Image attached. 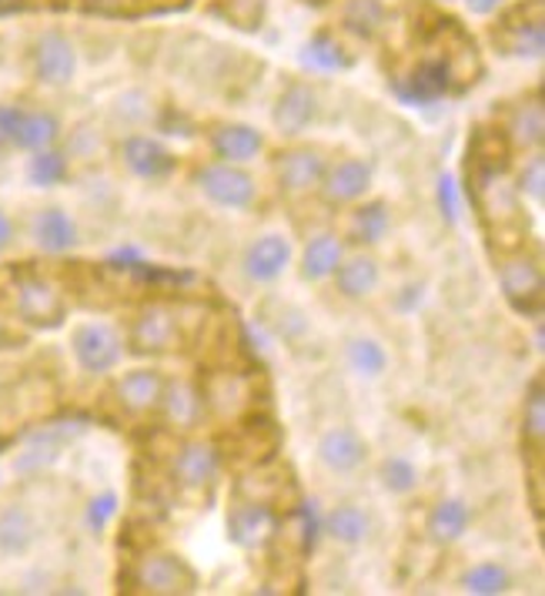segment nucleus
<instances>
[{"instance_id": "obj_1", "label": "nucleus", "mask_w": 545, "mask_h": 596, "mask_svg": "<svg viewBox=\"0 0 545 596\" xmlns=\"http://www.w3.org/2000/svg\"><path fill=\"white\" fill-rule=\"evenodd\" d=\"M70 353L87 376H108L118 369L124 343L108 322H80L70 332Z\"/></svg>"}, {"instance_id": "obj_2", "label": "nucleus", "mask_w": 545, "mask_h": 596, "mask_svg": "<svg viewBox=\"0 0 545 596\" xmlns=\"http://www.w3.org/2000/svg\"><path fill=\"white\" fill-rule=\"evenodd\" d=\"M195 185L201 188V195H205L211 205L228 208V212H244V208H251V205H254V195H258L254 178L244 172V167L228 164V161H215V164L198 167Z\"/></svg>"}, {"instance_id": "obj_3", "label": "nucleus", "mask_w": 545, "mask_h": 596, "mask_svg": "<svg viewBox=\"0 0 545 596\" xmlns=\"http://www.w3.org/2000/svg\"><path fill=\"white\" fill-rule=\"evenodd\" d=\"M14 312L24 325L34 328H54L64 322L67 315V302L64 292L44 279V275H21L14 285Z\"/></svg>"}, {"instance_id": "obj_4", "label": "nucleus", "mask_w": 545, "mask_h": 596, "mask_svg": "<svg viewBox=\"0 0 545 596\" xmlns=\"http://www.w3.org/2000/svg\"><path fill=\"white\" fill-rule=\"evenodd\" d=\"M499 285L505 302L525 315V318H538L542 315V302H545V279L542 269L528 259V254H512L499 266Z\"/></svg>"}, {"instance_id": "obj_5", "label": "nucleus", "mask_w": 545, "mask_h": 596, "mask_svg": "<svg viewBox=\"0 0 545 596\" xmlns=\"http://www.w3.org/2000/svg\"><path fill=\"white\" fill-rule=\"evenodd\" d=\"M128 346L134 356H167L181 346V322L171 305H148L131 322Z\"/></svg>"}, {"instance_id": "obj_6", "label": "nucleus", "mask_w": 545, "mask_h": 596, "mask_svg": "<svg viewBox=\"0 0 545 596\" xmlns=\"http://www.w3.org/2000/svg\"><path fill=\"white\" fill-rule=\"evenodd\" d=\"M134 586L144 593H154V596L195 593L198 573L177 553H148V556H141L138 570H134Z\"/></svg>"}, {"instance_id": "obj_7", "label": "nucleus", "mask_w": 545, "mask_h": 596, "mask_svg": "<svg viewBox=\"0 0 545 596\" xmlns=\"http://www.w3.org/2000/svg\"><path fill=\"white\" fill-rule=\"evenodd\" d=\"M279 533V513L264 499H238L228 513V537L241 550H264Z\"/></svg>"}, {"instance_id": "obj_8", "label": "nucleus", "mask_w": 545, "mask_h": 596, "mask_svg": "<svg viewBox=\"0 0 545 596\" xmlns=\"http://www.w3.org/2000/svg\"><path fill=\"white\" fill-rule=\"evenodd\" d=\"M372 164L369 161H361V158H341L338 164L325 167V178L318 185L321 198L328 205H355L369 195L372 188Z\"/></svg>"}, {"instance_id": "obj_9", "label": "nucleus", "mask_w": 545, "mask_h": 596, "mask_svg": "<svg viewBox=\"0 0 545 596\" xmlns=\"http://www.w3.org/2000/svg\"><path fill=\"white\" fill-rule=\"evenodd\" d=\"M31 61H34V77L41 84H47V88H64V84H70L77 74V51L57 31H47L37 37Z\"/></svg>"}, {"instance_id": "obj_10", "label": "nucleus", "mask_w": 545, "mask_h": 596, "mask_svg": "<svg viewBox=\"0 0 545 596\" xmlns=\"http://www.w3.org/2000/svg\"><path fill=\"white\" fill-rule=\"evenodd\" d=\"M325 154L318 148H288L275 161V175L285 195H308L325 178Z\"/></svg>"}, {"instance_id": "obj_11", "label": "nucleus", "mask_w": 545, "mask_h": 596, "mask_svg": "<svg viewBox=\"0 0 545 596\" xmlns=\"http://www.w3.org/2000/svg\"><path fill=\"white\" fill-rule=\"evenodd\" d=\"M218 473H221V456L205 440H195V443L181 446L177 456H174V466H171L174 483L181 489H188V492H201V489L215 486Z\"/></svg>"}, {"instance_id": "obj_12", "label": "nucleus", "mask_w": 545, "mask_h": 596, "mask_svg": "<svg viewBox=\"0 0 545 596\" xmlns=\"http://www.w3.org/2000/svg\"><path fill=\"white\" fill-rule=\"evenodd\" d=\"M369 459V443L351 425H331L318 440V463L335 476H351Z\"/></svg>"}, {"instance_id": "obj_13", "label": "nucleus", "mask_w": 545, "mask_h": 596, "mask_svg": "<svg viewBox=\"0 0 545 596\" xmlns=\"http://www.w3.org/2000/svg\"><path fill=\"white\" fill-rule=\"evenodd\" d=\"M244 275L258 285H271V282H279L288 266H292V245L285 235H261L248 245L244 251Z\"/></svg>"}, {"instance_id": "obj_14", "label": "nucleus", "mask_w": 545, "mask_h": 596, "mask_svg": "<svg viewBox=\"0 0 545 596\" xmlns=\"http://www.w3.org/2000/svg\"><path fill=\"white\" fill-rule=\"evenodd\" d=\"M121 161H124L128 172L141 182H164L177 167L174 154L148 134H128L121 141Z\"/></svg>"}, {"instance_id": "obj_15", "label": "nucleus", "mask_w": 545, "mask_h": 596, "mask_svg": "<svg viewBox=\"0 0 545 596\" xmlns=\"http://www.w3.org/2000/svg\"><path fill=\"white\" fill-rule=\"evenodd\" d=\"M41 540V520L28 502H8L0 509V556H28Z\"/></svg>"}, {"instance_id": "obj_16", "label": "nucleus", "mask_w": 545, "mask_h": 596, "mask_svg": "<svg viewBox=\"0 0 545 596\" xmlns=\"http://www.w3.org/2000/svg\"><path fill=\"white\" fill-rule=\"evenodd\" d=\"M315 118H318V91L305 80L288 84L275 105V115H271L279 134H285V138H298Z\"/></svg>"}, {"instance_id": "obj_17", "label": "nucleus", "mask_w": 545, "mask_h": 596, "mask_svg": "<svg viewBox=\"0 0 545 596\" xmlns=\"http://www.w3.org/2000/svg\"><path fill=\"white\" fill-rule=\"evenodd\" d=\"M451 88V67L442 57L422 61L402 84H395V95L405 105H432L438 98H445Z\"/></svg>"}, {"instance_id": "obj_18", "label": "nucleus", "mask_w": 545, "mask_h": 596, "mask_svg": "<svg viewBox=\"0 0 545 596\" xmlns=\"http://www.w3.org/2000/svg\"><path fill=\"white\" fill-rule=\"evenodd\" d=\"M31 238H34V245H37L41 251H47V254H67V251L77 245L80 231H77V221H74L61 205H47V208H41V212L34 215V221H31Z\"/></svg>"}, {"instance_id": "obj_19", "label": "nucleus", "mask_w": 545, "mask_h": 596, "mask_svg": "<svg viewBox=\"0 0 545 596\" xmlns=\"http://www.w3.org/2000/svg\"><path fill=\"white\" fill-rule=\"evenodd\" d=\"M335 285H338V295L341 299H351V302H361L369 299L372 292H379L382 285V269L372 254L358 251V254H345L341 266L335 269Z\"/></svg>"}, {"instance_id": "obj_20", "label": "nucleus", "mask_w": 545, "mask_h": 596, "mask_svg": "<svg viewBox=\"0 0 545 596\" xmlns=\"http://www.w3.org/2000/svg\"><path fill=\"white\" fill-rule=\"evenodd\" d=\"M164 419L174 425V430H195L205 415V392H198L192 382L177 379V382H164L161 402Z\"/></svg>"}, {"instance_id": "obj_21", "label": "nucleus", "mask_w": 545, "mask_h": 596, "mask_svg": "<svg viewBox=\"0 0 545 596\" xmlns=\"http://www.w3.org/2000/svg\"><path fill=\"white\" fill-rule=\"evenodd\" d=\"M211 151L215 158L228 161V164H244L251 158H258L264 151V134L251 124H218L211 131Z\"/></svg>"}, {"instance_id": "obj_22", "label": "nucleus", "mask_w": 545, "mask_h": 596, "mask_svg": "<svg viewBox=\"0 0 545 596\" xmlns=\"http://www.w3.org/2000/svg\"><path fill=\"white\" fill-rule=\"evenodd\" d=\"M472 523V509L462 502V499H442L432 506V513L425 520V533L432 543L438 546H451V543H459L466 537Z\"/></svg>"}, {"instance_id": "obj_23", "label": "nucleus", "mask_w": 545, "mask_h": 596, "mask_svg": "<svg viewBox=\"0 0 545 596\" xmlns=\"http://www.w3.org/2000/svg\"><path fill=\"white\" fill-rule=\"evenodd\" d=\"M161 392H164V376L157 369H134V372H124L115 386V395L118 402L128 409V412H151L157 409L161 402Z\"/></svg>"}, {"instance_id": "obj_24", "label": "nucleus", "mask_w": 545, "mask_h": 596, "mask_svg": "<svg viewBox=\"0 0 545 596\" xmlns=\"http://www.w3.org/2000/svg\"><path fill=\"white\" fill-rule=\"evenodd\" d=\"M325 533L341 543V546H358V543H366L372 537V517H369V509L366 506H358V502H341L335 506L331 513L325 517Z\"/></svg>"}, {"instance_id": "obj_25", "label": "nucleus", "mask_w": 545, "mask_h": 596, "mask_svg": "<svg viewBox=\"0 0 545 596\" xmlns=\"http://www.w3.org/2000/svg\"><path fill=\"white\" fill-rule=\"evenodd\" d=\"M341 259H345V241L338 235H315L302 251V279L325 282L335 275Z\"/></svg>"}, {"instance_id": "obj_26", "label": "nucleus", "mask_w": 545, "mask_h": 596, "mask_svg": "<svg viewBox=\"0 0 545 596\" xmlns=\"http://www.w3.org/2000/svg\"><path fill=\"white\" fill-rule=\"evenodd\" d=\"M61 141V121L57 115L51 111H21V121H18V131H14V144L18 151H44V148H54Z\"/></svg>"}, {"instance_id": "obj_27", "label": "nucleus", "mask_w": 545, "mask_h": 596, "mask_svg": "<svg viewBox=\"0 0 545 596\" xmlns=\"http://www.w3.org/2000/svg\"><path fill=\"white\" fill-rule=\"evenodd\" d=\"M389 228H392V212H389V205L379 202V198L358 205V208L351 212V218H348V238H351L355 245H366V248L379 245V241L389 235Z\"/></svg>"}, {"instance_id": "obj_28", "label": "nucleus", "mask_w": 545, "mask_h": 596, "mask_svg": "<svg viewBox=\"0 0 545 596\" xmlns=\"http://www.w3.org/2000/svg\"><path fill=\"white\" fill-rule=\"evenodd\" d=\"M509 138L519 148H542L545 141V108L542 101H522L509 118Z\"/></svg>"}, {"instance_id": "obj_29", "label": "nucleus", "mask_w": 545, "mask_h": 596, "mask_svg": "<svg viewBox=\"0 0 545 596\" xmlns=\"http://www.w3.org/2000/svg\"><path fill=\"white\" fill-rule=\"evenodd\" d=\"M70 175V164H67V154L54 144V148H44V151H34L31 161H28V182L34 188H57L64 185Z\"/></svg>"}, {"instance_id": "obj_30", "label": "nucleus", "mask_w": 545, "mask_h": 596, "mask_svg": "<svg viewBox=\"0 0 545 596\" xmlns=\"http://www.w3.org/2000/svg\"><path fill=\"white\" fill-rule=\"evenodd\" d=\"M61 446H64L61 436H54V433H37V436H31L28 446L18 453L14 469L24 473V476H37V473L51 469V466L61 459Z\"/></svg>"}, {"instance_id": "obj_31", "label": "nucleus", "mask_w": 545, "mask_h": 596, "mask_svg": "<svg viewBox=\"0 0 545 596\" xmlns=\"http://www.w3.org/2000/svg\"><path fill=\"white\" fill-rule=\"evenodd\" d=\"M345 356H348L351 372H358L361 379H379V376L389 369V353H385V346L375 343V338H366V335L351 338Z\"/></svg>"}, {"instance_id": "obj_32", "label": "nucleus", "mask_w": 545, "mask_h": 596, "mask_svg": "<svg viewBox=\"0 0 545 596\" xmlns=\"http://www.w3.org/2000/svg\"><path fill=\"white\" fill-rule=\"evenodd\" d=\"M459 583L472 596H499L512 586V576L502 563H476L462 573Z\"/></svg>"}, {"instance_id": "obj_33", "label": "nucleus", "mask_w": 545, "mask_h": 596, "mask_svg": "<svg viewBox=\"0 0 545 596\" xmlns=\"http://www.w3.org/2000/svg\"><path fill=\"white\" fill-rule=\"evenodd\" d=\"M522 433H525V446H532V453H542L545 443V386L542 379H532L528 386V399L522 409Z\"/></svg>"}, {"instance_id": "obj_34", "label": "nucleus", "mask_w": 545, "mask_h": 596, "mask_svg": "<svg viewBox=\"0 0 545 596\" xmlns=\"http://www.w3.org/2000/svg\"><path fill=\"white\" fill-rule=\"evenodd\" d=\"M302 64L312 71H345V67H351V57L331 34H315L302 54Z\"/></svg>"}, {"instance_id": "obj_35", "label": "nucleus", "mask_w": 545, "mask_h": 596, "mask_svg": "<svg viewBox=\"0 0 545 596\" xmlns=\"http://www.w3.org/2000/svg\"><path fill=\"white\" fill-rule=\"evenodd\" d=\"M505 51H509V54H519V57H542V51H545L542 14H538L535 21H525V24H509Z\"/></svg>"}, {"instance_id": "obj_36", "label": "nucleus", "mask_w": 545, "mask_h": 596, "mask_svg": "<svg viewBox=\"0 0 545 596\" xmlns=\"http://www.w3.org/2000/svg\"><path fill=\"white\" fill-rule=\"evenodd\" d=\"M379 479L389 492L395 496H408L415 492L418 486V466L408 459V456H389L382 466H379Z\"/></svg>"}, {"instance_id": "obj_37", "label": "nucleus", "mask_w": 545, "mask_h": 596, "mask_svg": "<svg viewBox=\"0 0 545 596\" xmlns=\"http://www.w3.org/2000/svg\"><path fill=\"white\" fill-rule=\"evenodd\" d=\"M519 192L532 202H542L545 198V158L542 151H535L519 172Z\"/></svg>"}, {"instance_id": "obj_38", "label": "nucleus", "mask_w": 545, "mask_h": 596, "mask_svg": "<svg viewBox=\"0 0 545 596\" xmlns=\"http://www.w3.org/2000/svg\"><path fill=\"white\" fill-rule=\"evenodd\" d=\"M438 208H442V218L448 225H459V218H462V192H459V182L451 175L438 178Z\"/></svg>"}, {"instance_id": "obj_39", "label": "nucleus", "mask_w": 545, "mask_h": 596, "mask_svg": "<svg viewBox=\"0 0 545 596\" xmlns=\"http://www.w3.org/2000/svg\"><path fill=\"white\" fill-rule=\"evenodd\" d=\"M115 513H118V496L115 492H101V496L90 499L87 502V527H90V533H105L108 523L115 520Z\"/></svg>"}, {"instance_id": "obj_40", "label": "nucleus", "mask_w": 545, "mask_h": 596, "mask_svg": "<svg viewBox=\"0 0 545 596\" xmlns=\"http://www.w3.org/2000/svg\"><path fill=\"white\" fill-rule=\"evenodd\" d=\"M345 21L358 34H372L375 24L382 21V8L375 4V0H355V4L348 8V14H345Z\"/></svg>"}, {"instance_id": "obj_41", "label": "nucleus", "mask_w": 545, "mask_h": 596, "mask_svg": "<svg viewBox=\"0 0 545 596\" xmlns=\"http://www.w3.org/2000/svg\"><path fill=\"white\" fill-rule=\"evenodd\" d=\"M21 111L24 108H18V105H0V148H11L14 144V131H18Z\"/></svg>"}, {"instance_id": "obj_42", "label": "nucleus", "mask_w": 545, "mask_h": 596, "mask_svg": "<svg viewBox=\"0 0 545 596\" xmlns=\"http://www.w3.org/2000/svg\"><path fill=\"white\" fill-rule=\"evenodd\" d=\"M14 238H18V228H14V218L0 208V254L4 251H11V245H14Z\"/></svg>"}, {"instance_id": "obj_43", "label": "nucleus", "mask_w": 545, "mask_h": 596, "mask_svg": "<svg viewBox=\"0 0 545 596\" xmlns=\"http://www.w3.org/2000/svg\"><path fill=\"white\" fill-rule=\"evenodd\" d=\"M80 4L87 11H98V14H115V11L124 8V0H80Z\"/></svg>"}, {"instance_id": "obj_44", "label": "nucleus", "mask_w": 545, "mask_h": 596, "mask_svg": "<svg viewBox=\"0 0 545 596\" xmlns=\"http://www.w3.org/2000/svg\"><path fill=\"white\" fill-rule=\"evenodd\" d=\"M472 14H492L499 8V0H466Z\"/></svg>"}, {"instance_id": "obj_45", "label": "nucleus", "mask_w": 545, "mask_h": 596, "mask_svg": "<svg viewBox=\"0 0 545 596\" xmlns=\"http://www.w3.org/2000/svg\"><path fill=\"white\" fill-rule=\"evenodd\" d=\"M4 338H8V325H4V318H0V346H4Z\"/></svg>"}]
</instances>
